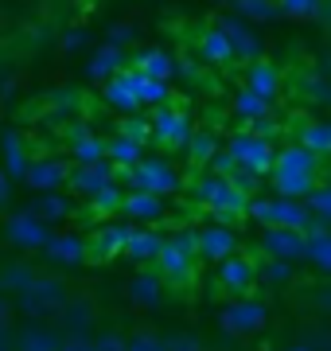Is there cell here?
Returning <instances> with one entry per match:
<instances>
[{
  "instance_id": "8fae6325",
  "label": "cell",
  "mask_w": 331,
  "mask_h": 351,
  "mask_svg": "<svg viewBox=\"0 0 331 351\" xmlns=\"http://www.w3.org/2000/svg\"><path fill=\"white\" fill-rule=\"evenodd\" d=\"M261 250L269 258H284V262L308 258V230H296V226H265Z\"/></svg>"
},
{
  "instance_id": "f1b7e54d",
  "label": "cell",
  "mask_w": 331,
  "mask_h": 351,
  "mask_svg": "<svg viewBox=\"0 0 331 351\" xmlns=\"http://www.w3.org/2000/svg\"><path fill=\"white\" fill-rule=\"evenodd\" d=\"M43 274V269H36L31 262H24V258H16V262H8V265H0V293H24L36 277Z\"/></svg>"
},
{
  "instance_id": "cb8c5ba5",
  "label": "cell",
  "mask_w": 331,
  "mask_h": 351,
  "mask_svg": "<svg viewBox=\"0 0 331 351\" xmlns=\"http://www.w3.org/2000/svg\"><path fill=\"white\" fill-rule=\"evenodd\" d=\"M70 156H75V164L109 160V141L94 137L90 129H75V133H70Z\"/></svg>"
},
{
  "instance_id": "83f0119b",
  "label": "cell",
  "mask_w": 331,
  "mask_h": 351,
  "mask_svg": "<svg viewBox=\"0 0 331 351\" xmlns=\"http://www.w3.org/2000/svg\"><path fill=\"white\" fill-rule=\"evenodd\" d=\"M199 55H203L211 66H222V63H234L238 55H234V47H230V39H226V32L222 27H211V32H203L199 36Z\"/></svg>"
},
{
  "instance_id": "d590c367",
  "label": "cell",
  "mask_w": 331,
  "mask_h": 351,
  "mask_svg": "<svg viewBox=\"0 0 331 351\" xmlns=\"http://www.w3.org/2000/svg\"><path fill=\"white\" fill-rule=\"evenodd\" d=\"M4 168H8V176H12V180L27 176V168H31V156H27L24 141L16 137V133H8V137H4Z\"/></svg>"
},
{
  "instance_id": "bcb514c9",
  "label": "cell",
  "mask_w": 331,
  "mask_h": 351,
  "mask_svg": "<svg viewBox=\"0 0 331 351\" xmlns=\"http://www.w3.org/2000/svg\"><path fill=\"white\" fill-rule=\"evenodd\" d=\"M187 149H191L195 160H211V156H215V137H211V133H191Z\"/></svg>"
},
{
  "instance_id": "4fadbf2b",
  "label": "cell",
  "mask_w": 331,
  "mask_h": 351,
  "mask_svg": "<svg viewBox=\"0 0 331 351\" xmlns=\"http://www.w3.org/2000/svg\"><path fill=\"white\" fill-rule=\"evenodd\" d=\"M191 121H187V113H179L176 106H160L153 113V137L168 149H176V145H187L191 141Z\"/></svg>"
},
{
  "instance_id": "e0dca14e",
  "label": "cell",
  "mask_w": 331,
  "mask_h": 351,
  "mask_svg": "<svg viewBox=\"0 0 331 351\" xmlns=\"http://www.w3.org/2000/svg\"><path fill=\"white\" fill-rule=\"evenodd\" d=\"M234 254H238V234L226 223H215V226H207V230H199V258H207V262H226Z\"/></svg>"
},
{
  "instance_id": "ffe728a7",
  "label": "cell",
  "mask_w": 331,
  "mask_h": 351,
  "mask_svg": "<svg viewBox=\"0 0 331 351\" xmlns=\"http://www.w3.org/2000/svg\"><path fill=\"white\" fill-rule=\"evenodd\" d=\"M121 71H125V51L117 47V43H102V47L90 55L86 75L94 78V82H109V78L121 75Z\"/></svg>"
},
{
  "instance_id": "f546056e",
  "label": "cell",
  "mask_w": 331,
  "mask_h": 351,
  "mask_svg": "<svg viewBox=\"0 0 331 351\" xmlns=\"http://www.w3.org/2000/svg\"><path fill=\"white\" fill-rule=\"evenodd\" d=\"M109 160H114V168H121V172H133V168L144 160V145L125 137V133H117V137H109Z\"/></svg>"
},
{
  "instance_id": "f907efd6",
  "label": "cell",
  "mask_w": 331,
  "mask_h": 351,
  "mask_svg": "<svg viewBox=\"0 0 331 351\" xmlns=\"http://www.w3.org/2000/svg\"><path fill=\"white\" fill-rule=\"evenodd\" d=\"M59 351H94V336H66Z\"/></svg>"
},
{
  "instance_id": "f35d334b",
  "label": "cell",
  "mask_w": 331,
  "mask_h": 351,
  "mask_svg": "<svg viewBox=\"0 0 331 351\" xmlns=\"http://www.w3.org/2000/svg\"><path fill=\"white\" fill-rule=\"evenodd\" d=\"M234 8H238V16H246V20H273V16H280L277 0H234Z\"/></svg>"
},
{
  "instance_id": "52a82bcc",
  "label": "cell",
  "mask_w": 331,
  "mask_h": 351,
  "mask_svg": "<svg viewBox=\"0 0 331 351\" xmlns=\"http://www.w3.org/2000/svg\"><path fill=\"white\" fill-rule=\"evenodd\" d=\"M199 203H203L207 211H215L218 219H230L234 211H242L246 207V195L242 188L230 180V176H207L203 184H199Z\"/></svg>"
},
{
  "instance_id": "db71d44e",
  "label": "cell",
  "mask_w": 331,
  "mask_h": 351,
  "mask_svg": "<svg viewBox=\"0 0 331 351\" xmlns=\"http://www.w3.org/2000/svg\"><path fill=\"white\" fill-rule=\"evenodd\" d=\"M0 351H20V339H16V332L0 328Z\"/></svg>"
},
{
  "instance_id": "f6af8a7d",
  "label": "cell",
  "mask_w": 331,
  "mask_h": 351,
  "mask_svg": "<svg viewBox=\"0 0 331 351\" xmlns=\"http://www.w3.org/2000/svg\"><path fill=\"white\" fill-rule=\"evenodd\" d=\"M308 207H312V215H316V219H323V223L331 226V184H319V188L312 191Z\"/></svg>"
},
{
  "instance_id": "d6a6232c",
  "label": "cell",
  "mask_w": 331,
  "mask_h": 351,
  "mask_svg": "<svg viewBox=\"0 0 331 351\" xmlns=\"http://www.w3.org/2000/svg\"><path fill=\"white\" fill-rule=\"evenodd\" d=\"M218 27L226 32V39H230V47H234V55L254 63V59H257V39H254V32H246V24H238V20H218Z\"/></svg>"
},
{
  "instance_id": "8d00e7d4",
  "label": "cell",
  "mask_w": 331,
  "mask_h": 351,
  "mask_svg": "<svg viewBox=\"0 0 331 351\" xmlns=\"http://www.w3.org/2000/svg\"><path fill=\"white\" fill-rule=\"evenodd\" d=\"M234 113L238 117H246V121H261L269 113V98H261V94H254V90L246 86L234 94Z\"/></svg>"
},
{
  "instance_id": "5bb4252c",
  "label": "cell",
  "mask_w": 331,
  "mask_h": 351,
  "mask_svg": "<svg viewBox=\"0 0 331 351\" xmlns=\"http://www.w3.org/2000/svg\"><path fill=\"white\" fill-rule=\"evenodd\" d=\"M70 168L75 164L55 160V156H36L24 180H27V188H36V191H63L70 184Z\"/></svg>"
},
{
  "instance_id": "9a60e30c",
  "label": "cell",
  "mask_w": 331,
  "mask_h": 351,
  "mask_svg": "<svg viewBox=\"0 0 331 351\" xmlns=\"http://www.w3.org/2000/svg\"><path fill=\"white\" fill-rule=\"evenodd\" d=\"M59 324H63V336H90V328L98 324V301L90 293H70Z\"/></svg>"
},
{
  "instance_id": "836d02e7",
  "label": "cell",
  "mask_w": 331,
  "mask_h": 351,
  "mask_svg": "<svg viewBox=\"0 0 331 351\" xmlns=\"http://www.w3.org/2000/svg\"><path fill=\"white\" fill-rule=\"evenodd\" d=\"M129 75H133V90H137L140 106H156V110H160V106H168V82L140 75V71H133V66H129Z\"/></svg>"
},
{
  "instance_id": "e575fe53",
  "label": "cell",
  "mask_w": 331,
  "mask_h": 351,
  "mask_svg": "<svg viewBox=\"0 0 331 351\" xmlns=\"http://www.w3.org/2000/svg\"><path fill=\"white\" fill-rule=\"evenodd\" d=\"M296 141L304 149H312L316 156H331V121H304Z\"/></svg>"
},
{
  "instance_id": "d6986e66",
  "label": "cell",
  "mask_w": 331,
  "mask_h": 351,
  "mask_svg": "<svg viewBox=\"0 0 331 351\" xmlns=\"http://www.w3.org/2000/svg\"><path fill=\"white\" fill-rule=\"evenodd\" d=\"M160 297H164V274L140 265L137 274H133V281H129V301L153 308V304H160Z\"/></svg>"
},
{
  "instance_id": "1f68e13d",
  "label": "cell",
  "mask_w": 331,
  "mask_h": 351,
  "mask_svg": "<svg viewBox=\"0 0 331 351\" xmlns=\"http://www.w3.org/2000/svg\"><path fill=\"white\" fill-rule=\"evenodd\" d=\"M133 71H140V75L168 82V78L176 75V63H172V55H168V51H140L137 63H133Z\"/></svg>"
},
{
  "instance_id": "4316f807",
  "label": "cell",
  "mask_w": 331,
  "mask_h": 351,
  "mask_svg": "<svg viewBox=\"0 0 331 351\" xmlns=\"http://www.w3.org/2000/svg\"><path fill=\"white\" fill-rule=\"evenodd\" d=\"M308 262L316 265L323 277H331V230L323 219L316 226H308Z\"/></svg>"
},
{
  "instance_id": "7bdbcfd3",
  "label": "cell",
  "mask_w": 331,
  "mask_h": 351,
  "mask_svg": "<svg viewBox=\"0 0 331 351\" xmlns=\"http://www.w3.org/2000/svg\"><path fill=\"white\" fill-rule=\"evenodd\" d=\"M121 133L144 145V141L153 137V117H137V113H129L125 121H121Z\"/></svg>"
},
{
  "instance_id": "7dc6e473",
  "label": "cell",
  "mask_w": 331,
  "mask_h": 351,
  "mask_svg": "<svg viewBox=\"0 0 331 351\" xmlns=\"http://www.w3.org/2000/svg\"><path fill=\"white\" fill-rule=\"evenodd\" d=\"M94 351H129V336H121V332H102V336H94Z\"/></svg>"
},
{
  "instance_id": "277c9868",
  "label": "cell",
  "mask_w": 331,
  "mask_h": 351,
  "mask_svg": "<svg viewBox=\"0 0 331 351\" xmlns=\"http://www.w3.org/2000/svg\"><path fill=\"white\" fill-rule=\"evenodd\" d=\"M195 258H199V234H176V239H164V250L156 258V269L164 274V281H187L195 269Z\"/></svg>"
},
{
  "instance_id": "74e56055",
  "label": "cell",
  "mask_w": 331,
  "mask_h": 351,
  "mask_svg": "<svg viewBox=\"0 0 331 351\" xmlns=\"http://www.w3.org/2000/svg\"><path fill=\"white\" fill-rule=\"evenodd\" d=\"M284 20H316L323 12V0H277Z\"/></svg>"
},
{
  "instance_id": "4dcf8cb0",
  "label": "cell",
  "mask_w": 331,
  "mask_h": 351,
  "mask_svg": "<svg viewBox=\"0 0 331 351\" xmlns=\"http://www.w3.org/2000/svg\"><path fill=\"white\" fill-rule=\"evenodd\" d=\"M31 211L43 219V223H63V219H70V199H66L63 191H39V199L31 203Z\"/></svg>"
},
{
  "instance_id": "9c48e42d",
  "label": "cell",
  "mask_w": 331,
  "mask_h": 351,
  "mask_svg": "<svg viewBox=\"0 0 331 351\" xmlns=\"http://www.w3.org/2000/svg\"><path fill=\"white\" fill-rule=\"evenodd\" d=\"M261 269H257L254 258H246V254H234L226 262H218V285L226 289L230 297H254V285Z\"/></svg>"
},
{
  "instance_id": "44dd1931",
  "label": "cell",
  "mask_w": 331,
  "mask_h": 351,
  "mask_svg": "<svg viewBox=\"0 0 331 351\" xmlns=\"http://www.w3.org/2000/svg\"><path fill=\"white\" fill-rule=\"evenodd\" d=\"M160 250H164V239H160L156 230H148V226H133L129 246H125V254L133 258V262H137V265H156Z\"/></svg>"
},
{
  "instance_id": "ee69618b",
  "label": "cell",
  "mask_w": 331,
  "mask_h": 351,
  "mask_svg": "<svg viewBox=\"0 0 331 351\" xmlns=\"http://www.w3.org/2000/svg\"><path fill=\"white\" fill-rule=\"evenodd\" d=\"M168 351H207V339L199 332H172L168 336Z\"/></svg>"
},
{
  "instance_id": "f5cc1de1",
  "label": "cell",
  "mask_w": 331,
  "mask_h": 351,
  "mask_svg": "<svg viewBox=\"0 0 331 351\" xmlns=\"http://www.w3.org/2000/svg\"><path fill=\"white\" fill-rule=\"evenodd\" d=\"M312 304H316V313H331V285L312 293Z\"/></svg>"
},
{
  "instance_id": "ab89813d",
  "label": "cell",
  "mask_w": 331,
  "mask_h": 351,
  "mask_svg": "<svg viewBox=\"0 0 331 351\" xmlns=\"http://www.w3.org/2000/svg\"><path fill=\"white\" fill-rule=\"evenodd\" d=\"M129 351H168V336H160L156 328H137L129 336Z\"/></svg>"
},
{
  "instance_id": "3957f363",
  "label": "cell",
  "mask_w": 331,
  "mask_h": 351,
  "mask_svg": "<svg viewBox=\"0 0 331 351\" xmlns=\"http://www.w3.org/2000/svg\"><path fill=\"white\" fill-rule=\"evenodd\" d=\"M265 324H269V308L261 301H254V297H234V301L218 313V328L234 339L257 336Z\"/></svg>"
},
{
  "instance_id": "30bf717a",
  "label": "cell",
  "mask_w": 331,
  "mask_h": 351,
  "mask_svg": "<svg viewBox=\"0 0 331 351\" xmlns=\"http://www.w3.org/2000/svg\"><path fill=\"white\" fill-rule=\"evenodd\" d=\"M129 180H133V188L140 191H156V195H172V191L179 188V176L176 168L168 160H156V156H144V160L129 172Z\"/></svg>"
},
{
  "instance_id": "5b68a950",
  "label": "cell",
  "mask_w": 331,
  "mask_h": 351,
  "mask_svg": "<svg viewBox=\"0 0 331 351\" xmlns=\"http://www.w3.org/2000/svg\"><path fill=\"white\" fill-rule=\"evenodd\" d=\"M250 215H254L261 226H296V230H308V219H316L312 215V207L300 199H284V195H277V199H257L250 203Z\"/></svg>"
},
{
  "instance_id": "6da1fadb",
  "label": "cell",
  "mask_w": 331,
  "mask_h": 351,
  "mask_svg": "<svg viewBox=\"0 0 331 351\" xmlns=\"http://www.w3.org/2000/svg\"><path fill=\"white\" fill-rule=\"evenodd\" d=\"M319 160L312 149H304L300 141L296 145H284L277 149V160H273V188L284 199H312V191L319 188Z\"/></svg>"
},
{
  "instance_id": "11a10c76",
  "label": "cell",
  "mask_w": 331,
  "mask_h": 351,
  "mask_svg": "<svg viewBox=\"0 0 331 351\" xmlns=\"http://www.w3.org/2000/svg\"><path fill=\"white\" fill-rule=\"evenodd\" d=\"M8 320H12V304L4 301V293H0V328H8Z\"/></svg>"
},
{
  "instance_id": "603a6c76",
  "label": "cell",
  "mask_w": 331,
  "mask_h": 351,
  "mask_svg": "<svg viewBox=\"0 0 331 351\" xmlns=\"http://www.w3.org/2000/svg\"><path fill=\"white\" fill-rule=\"evenodd\" d=\"M16 339H20V351H59L63 348V339L51 324H43V320H31V324H24L20 332H16Z\"/></svg>"
},
{
  "instance_id": "681fc988",
  "label": "cell",
  "mask_w": 331,
  "mask_h": 351,
  "mask_svg": "<svg viewBox=\"0 0 331 351\" xmlns=\"http://www.w3.org/2000/svg\"><path fill=\"white\" fill-rule=\"evenodd\" d=\"M12 203V176H8V168L0 164V211Z\"/></svg>"
},
{
  "instance_id": "ac0fdd59",
  "label": "cell",
  "mask_w": 331,
  "mask_h": 351,
  "mask_svg": "<svg viewBox=\"0 0 331 351\" xmlns=\"http://www.w3.org/2000/svg\"><path fill=\"white\" fill-rule=\"evenodd\" d=\"M102 98H105V106H114L117 113H140L144 106H140V98H137V90H133V75H129V66L121 71V75H114L109 82H102Z\"/></svg>"
},
{
  "instance_id": "816d5d0a",
  "label": "cell",
  "mask_w": 331,
  "mask_h": 351,
  "mask_svg": "<svg viewBox=\"0 0 331 351\" xmlns=\"http://www.w3.org/2000/svg\"><path fill=\"white\" fill-rule=\"evenodd\" d=\"M129 39H133V27H129V24H114V27H109V43L121 47V43H129Z\"/></svg>"
},
{
  "instance_id": "7a4b0ae2",
  "label": "cell",
  "mask_w": 331,
  "mask_h": 351,
  "mask_svg": "<svg viewBox=\"0 0 331 351\" xmlns=\"http://www.w3.org/2000/svg\"><path fill=\"white\" fill-rule=\"evenodd\" d=\"M70 301V285L59 274H39L31 285L20 293V313L27 320H59Z\"/></svg>"
},
{
  "instance_id": "7402d4cb",
  "label": "cell",
  "mask_w": 331,
  "mask_h": 351,
  "mask_svg": "<svg viewBox=\"0 0 331 351\" xmlns=\"http://www.w3.org/2000/svg\"><path fill=\"white\" fill-rule=\"evenodd\" d=\"M121 215H129V219H137V223H156L160 215H164V195H156V191H140L133 188L125 195V207H121Z\"/></svg>"
},
{
  "instance_id": "c3c4849f",
  "label": "cell",
  "mask_w": 331,
  "mask_h": 351,
  "mask_svg": "<svg viewBox=\"0 0 331 351\" xmlns=\"http://www.w3.org/2000/svg\"><path fill=\"white\" fill-rule=\"evenodd\" d=\"M82 43H86V32H82V27H75V32H66V36H63L59 51H63V55H70V51H78Z\"/></svg>"
},
{
  "instance_id": "b9f144b4",
  "label": "cell",
  "mask_w": 331,
  "mask_h": 351,
  "mask_svg": "<svg viewBox=\"0 0 331 351\" xmlns=\"http://www.w3.org/2000/svg\"><path fill=\"white\" fill-rule=\"evenodd\" d=\"M261 277H265L269 285H289V281H293V262H284V258H269L265 269H261Z\"/></svg>"
},
{
  "instance_id": "60d3db41",
  "label": "cell",
  "mask_w": 331,
  "mask_h": 351,
  "mask_svg": "<svg viewBox=\"0 0 331 351\" xmlns=\"http://www.w3.org/2000/svg\"><path fill=\"white\" fill-rule=\"evenodd\" d=\"M94 211H105V215H114V211H121V207H125V191L117 188V184H109V188L105 191H98V195H94Z\"/></svg>"
},
{
  "instance_id": "8992f818",
  "label": "cell",
  "mask_w": 331,
  "mask_h": 351,
  "mask_svg": "<svg viewBox=\"0 0 331 351\" xmlns=\"http://www.w3.org/2000/svg\"><path fill=\"white\" fill-rule=\"evenodd\" d=\"M226 152L238 160L242 172H254V176L273 172V160H277V149H273L269 137H261V133H238V137L230 141Z\"/></svg>"
},
{
  "instance_id": "d4e9b609",
  "label": "cell",
  "mask_w": 331,
  "mask_h": 351,
  "mask_svg": "<svg viewBox=\"0 0 331 351\" xmlns=\"http://www.w3.org/2000/svg\"><path fill=\"white\" fill-rule=\"evenodd\" d=\"M246 86L273 101L277 98V90H280V71L273 63H265V59H254V63L246 66Z\"/></svg>"
},
{
  "instance_id": "7c38bea8",
  "label": "cell",
  "mask_w": 331,
  "mask_h": 351,
  "mask_svg": "<svg viewBox=\"0 0 331 351\" xmlns=\"http://www.w3.org/2000/svg\"><path fill=\"white\" fill-rule=\"evenodd\" d=\"M117 180V168H114V160H98V164H75L70 168V184L66 188L70 191H78L82 199H94L98 191H105L109 184Z\"/></svg>"
},
{
  "instance_id": "484cf974",
  "label": "cell",
  "mask_w": 331,
  "mask_h": 351,
  "mask_svg": "<svg viewBox=\"0 0 331 351\" xmlns=\"http://www.w3.org/2000/svg\"><path fill=\"white\" fill-rule=\"evenodd\" d=\"M129 234H133V223H117V226H102L94 239H90V250H98V258H117L125 254Z\"/></svg>"
},
{
  "instance_id": "2e32d148",
  "label": "cell",
  "mask_w": 331,
  "mask_h": 351,
  "mask_svg": "<svg viewBox=\"0 0 331 351\" xmlns=\"http://www.w3.org/2000/svg\"><path fill=\"white\" fill-rule=\"evenodd\" d=\"M39 254H43L51 265H82L90 258V242L82 239V234H70V230H63V234L55 230Z\"/></svg>"
},
{
  "instance_id": "9f6ffc18",
  "label": "cell",
  "mask_w": 331,
  "mask_h": 351,
  "mask_svg": "<svg viewBox=\"0 0 331 351\" xmlns=\"http://www.w3.org/2000/svg\"><path fill=\"white\" fill-rule=\"evenodd\" d=\"M319 24H323V32H331V0H323V12H319Z\"/></svg>"
},
{
  "instance_id": "ba28073f",
  "label": "cell",
  "mask_w": 331,
  "mask_h": 351,
  "mask_svg": "<svg viewBox=\"0 0 331 351\" xmlns=\"http://www.w3.org/2000/svg\"><path fill=\"white\" fill-rule=\"evenodd\" d=\"M4 234H8V242L20 246V250H43L55 230H51V223H43V219L27 207V211H16V215L4 219Z\"/></svg>"
}]
</instances>
